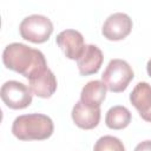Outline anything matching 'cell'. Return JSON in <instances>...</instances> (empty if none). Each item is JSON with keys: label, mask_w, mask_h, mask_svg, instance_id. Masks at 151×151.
Listing matches in <instances>:
<instances>
[{"label": "cell", "mask_w": 151, "mask_h": 151, "mask_svg": "<svg viewBox=\"0 0 151 151\" xmlns=\"http://www.w3.org/2000/svg\"><path fill=\"white\" fill-rule=\"evenodd\" d=\"M2 63L8 70L20 73L27 79L47 67L45 55L41 51L21 42H12L5 47Z\"/></svg>", "instance_id": "cell-1"}, {"label": "cell", "mask_w": 151, "mask_h": 151, "mask_svg": "<svg viewBox=\"0 0 151 151\" xmlns=\"http://www.w3.org/2000/svg\"><path fill=\"white\" fill-rule=\"evenodd\" d=\"M53 131V120L42 113L21 114L12 124V133L19 140H44L50 138Z\"/></svg>", "instance_id": "cell-2"}, {"label": "cell", "mask_w": 151, "mask_h": 151, "mask_svg": "<svg viewBox=\"0 0 151 151\" xmlns=\"http://www.w3.org/2000/svg\"><path fill=\"white\" fill-rule=\"evenodd\" d=\"M133 77V70L127 61L123 59H112L101 74V81L109 91L119 93L126 90Z\"/></svg>", "instance_id": "cell-3"}, {"label": "cell", "mask_w": 151, "mask_h": 151, "mask_svg": "<svg viewBox=\"0 0 151 151\" xmlns=\"http://www.w3.org/2000/svg\"><path fill=\"white\" fill-rule=\"evenodd\" d=\"M19 32L22 39L33 44H42L47 41L53 33V24L45 15L32 14L22 19Z\"/></svg>", "instance_id": "cell-4"}, {"label": "cell", "mask_w": 151, "mask_h": 151, "mask_svg": "<svg viewBox=\"0 0 151 151\" xmlns=\"http://www.w3.org/2000/svg\"><path fill=\"white\" fill-rule=\"evenodd\" d=\"M0 96L7 107L21 110L31 105L33 93L27 85L18 80H8L1 86Z\"/></svg>", "instance_id": "cell-5"}, {"label": "cell", "mask_w": 151, "mask_h": 151, "mask_svg": "<svg viewBox=\"0 0 151 151\" xmlns=\"http://www.w3.org/2000/svg\"><path fill=\"white\" fill-rule=\"evenodd\" d=\"M132 19L122 12L113 13L107 17L101 27L104 38L111 41H118L125 39L132 29Z\"/></svg>", "instance_id": "cell-6"}, {"label": "cell", "mask_w": 151, "mask_h": 151, "mask_svg": "<svg viewBox=\"0 0 151 151\" xmlns=\"http://www.w3.org/2000/svg\"><path fill=\"white\" fill-rule=\"evenodd\" d=\"M55 41L64 52L65 57L71 60H78L85 47L83 34L76 29L61 31L57 35Z\"/></svg>", "instance_id": "cell-7"}, {"label": "cell", "mask_w": 151, "mask_h": 151, "mask_svg": "<svg viewBox=\"0 0 151 151\" xmlns=\"http://www.w3.org/2000/svg\"><path fill=\"white\" fill-rule=\"evenodd\" d=\"M28 87L39 98H50L57 91V78L48 68H44L28 79Z\"/></svg>", "instance_id": "cell-8"}, {"label": "cell", "mask_w": 151, "mask_h": 151, "mask_svg": "<svg viewBox=\"0 0 151 151\" xmlns=\"http://www.w3.org/2000/svg\"><path fill=\"white\" fill-rule=\"evenodd\" d=\"M130 101L139 116L145 122L151 123V85L145 81L138 83L130 93Z\"/></svg>", "instance_id": "cell-9"}, {"label": "cell", "mask_w": 151, "mask_h": 151, "mask_svg": "<svg viewBox=\"0 0 151 151\" xmlns=\"http://www.w3.org/2000/svg\"><path fill=\"white\" fill-rule=\"evenodd\" d=\"M103 60L104 55L99 47L92 44L85 45L81 55L77 60L79 73L81 76H91L97 73L101 67Z\"/></svg>", "instance_id": "cell-10"}, {"label": "cell", "mask_w": 151, "mask_h": 151, "mask_svg": "<svg viewBox=\"0 0 151 151\" xmlns=\"http://www.w3.org/2000/svg\"><path fill=\"white\" fill-rule=\"evenodd\" d=\"M71 116L78 127L83 130H92L100 122V107H91L79 100L73 106Z\"/></svg>", "instance_id": "cell-11"}, {"label": "cell", "mask_w": 151, "mask_h": 151, "mask_svg": "<svg viewBox=\"0 0 151 151\" xmlns=\"http://www.w3.org/2000/svg\"><path fill=\"white\" fill-rule=\"evenodd\" d=\"M106 86L101 80H91L81 90L80 101L91 107H100L106 97Z\"/></svg>", "instance_id": "cell-12"}, {"label": "cell", "mask_w": 151, "mask_h": 151, "mask_svg": "<svg viewBox=\"0 0 151 151\" xmlns=\"http://www.w3.org/2000/svg\"><path fill=\"white\" fill-rule=\"evenodd\" d=\"M131 123V112L122 105L112 106L105 116V124L112 130H123Z\"/></svg>", "instance_id": "cell-13"}, {"label": "cell", "mask_w": 151, "mask_h": 151, "mask_svg": "<svg viewBox=\"0 0 151 151\" xmlns=\"http://www.w3.org/2000/svg\"><path fill=\"white\" fill-rule=\"evenodd\" d=\"M93 151H125V147L119 138L113 136H103L96 142Z\"/></svg>", "instance_id": "cell-14"}, {"label": "cell", "mask_w": 151, "mask_h": 151, "mask_svg": "<svg viewBox=\"0 0 151 151\" xmlns=\"http://www.w3.org/2000/svg\"><path fill=\"white\" fill-rule=\"evenodd\" d=\"M133 151H151V140H144L137 144Z\"/></svg>", "instance_id": "cell-15"}, {"label": "cell", "mask_w": 151, "mask_h": 151, "mask_svg": "<svg viewBox=\"0 0 151 151\" xmlns=\"http://www.w3.org/2000/svg\"><path fill=\"white\" fill-rule=\"evenodd\" d=\"M146 71H147V74L151 77V59L147 61V64H146Z\"/></svg>", "instance_id": "cell-16"}]
</instances>
